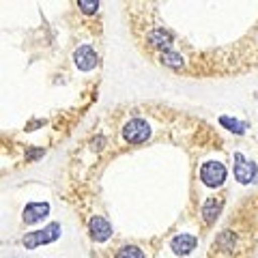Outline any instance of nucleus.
<instances>
[{"label":"nucleus","mask_w":258,"mask_h":258,"mask_svg":"<svg viewBox=\"0 0 258 258\" xmlns=\"http://www.w3.org/2000/svg\"><path fill=\"white\" fill-rule=\"evenodd\" d=\"M60 237V224L52 222L50 226H45L43 230H37V232H30V235L24 237V247H39V245H47V243H54V241H58Z\"/></svg>","instance_id":"obj_1"},{"label":"nucleus","mask_w":258,"mask_h":258,"mask_svg":"<svg viewBox=\"0 0 258 258\" xmlns=\"http://www.w3.org/2000/svg\"><path fill=\"white\" fill-rule=\"evenodd\" d=\"M226 176H228V170L222 161H207L200 168V181H203L207 187H220V185L226 183Z\"/></svg>","instance_id":"obj_2"},{"label":"nucleus","mask_w":258,"mask_h":258,"mask_svg":"<svg viewBox=\"0 0 258 258\" xmlns=\"http://www.w3.org/2000/svg\"><path fill=\"white\" fill-rule=\"evenodd\" d=\"M151 125L147 123V120H142V118H132V120H127L125 127H123V138L125 142L129 144H142V142H147L151 138Z\"/></svg>","instance_id":"obj_3"},{"label":"nucleus","mask_w":258,"mask_h":258,"mask_svg":"<svg viewBox=\"0 0 258 258\" xmlns=\"http://www.w3.org/2000/svg\"><path fill=\"white\" fill-rule=\"evenodd\" d=\"M258 174V166L254 164V161L245 159L241 153H237L235 155V179L241 183V185H249Z\"/></svg>","instance_id":"obj_4"},{"label":"nucleus","mask_w":258,"mask_h":258,"mask_svg":"<svg viewBox=\"0 0 258 258\" xmlns=\"http://www.w3.org/2000/svg\"><path fill=\"white\" fill-rule=\"evenodd\" d=\"M88 235L97 243H103V241H108L112 237V226L106 217H93L91 224H88Z\"/></svg>","instance_id":"obj_5"},{"label":"nucleus","mask_w":258,"mask_h":258,"mask_svg":"<svg viewBox=\"0 0 258 258\" xmlns=\"http://www.w3.org/2000/svg\"><path fill=\"white\" fill-rule=\"evenodd\" d=\"M47 213H50V205L47 203H30L24 207L22 220L24 224H39L41 220H45Z\"/></svg>","instance_id":"obj_6"},{"label":"nucleus","mask_w":258,"mask_h":258,"mask_svg":"<svg viewBox=\"0 0 258 258\" xmlns=\"http://www.w3.org/2000/svg\"><path fill=\"white\" fill-rule=\"evenodd\" d=\"M74 60H76V64H78V69L91 71V69H95V64H97V54L93 52V47L82 45V47H78V50H76Z\"/></svg>","instance_id":"obj_7"},{"label":"nucleus","mask_w":258,"mask_h":258,"mask_svg":"<svg viewBox=\"0 0 258 258\" xmlns=\"http://www.w3.org/2000/svg\"><path fill=\"white\" fill-rule=\"evenodd\" d=\"M196 245H198V241H196V237H191V235H176L172 239V243H170L172 252L176 256H187L189 252L196 249Z\"/></svg>","instance_id":"obj_8"},{"label":"nucleus","mask_w":258,"mask_h":258,"mask_svg":"<svg viewBox=\"0 0 258 258\" xmlns=\"http://www.w3.org/2000/svg\"><path fill=\"white\" fill-rule=\"evenodd\" d=\"M149 39H151V43H153V45H155L157 50H159V54H161V52H168V50H170L172 35H170V32H168V30H161V28L151 30Z\"/></svg>","instance_id":"obj_9"},{"label":"nucleus","mask_w":258,"mask_h":258,"mask_svg":"<svg viewBox=\"0 0 258 258\" xmlns=\"http://www.w3.org/2000/svg\"><path fill=\"white\" fill-rule=\"evenodd\" d=\"M220 211H222V200L209 198L207 203H205V209H203L205 222H207V224H213V222L217 220V215H220Z\"/></svg>","instance_id":"obj_10"},{"label":"nucleus","mask_w":258,"mask_h":258,"mask_svg":"<svg viewBox=\"0 0 258 258\" xmlns=\"http://www.w3.org/2000/svg\"><path fill=\"white\" fill-rule=\"evenodd\" d=\"M159 60H161V64H166L168 69H183V67H185L183 56H181L179 52H172V50L161 52V54H159Z\"/></svg>","instance_id":"obj_11"},{"label":"nucleus","mask_w":258,"mask_h":258,"mask_svg":"<svg viewBox=\"0 0 258 258\" xmlns=\"http://www.w3.org/2000/svg\"><path fill=\"white\" fill-rule=\"evenodd\" d=\"M220 125L224 127V129H228V132H232V134H237V136H241V134H245V125L241 123V120H237V118H232V116H220Z\"/></svg>","instance_id":"obj_12"},{"label":"nucleus","mask_w":258,"mask_h":258,"mask_svg":"<svg viewBox=\"0 0 258 258\" xmlns=\"http://www.w3.org/2000/svg\"><path fill=\"white\" fill-rule=\"evenodd\" d=\"M116 258H144V254H142L140 247H136V245H125V247H120L118 252H116Z\"/></svg>","instance_id":"obj_13"},{"label":"nucleus","mask_w":258,"mask_h":258,"mask_svg":"<svg viewBox=\"0 0 258 258\" xmlns=\"http://www.w3.org/2000/svg\"><path fill=\"white\" fill-rule=\"evenodd\" d=\"M78 7H80V9H82L84 13H88V15H95L97 11H99V3H80Z\"/></svg>","instance_id":"obj_14"},{"label":"nucleus","mask_w":258,"mask_h":258,"mask_svg":"<svg viewBox=\"0 0 258 258\" xmlns=\"http://www.w3.org/2000/svg\"><path fill=\"white\" fill-rule=\"evenodd\" d=\"M43 125V120H39V123H30L26 129H28V132H32V129H37V127H41Z\"/></svg>","instance_id":"obj_15"}]
</instances>
